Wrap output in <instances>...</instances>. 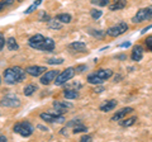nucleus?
Instances as JSON below:
<instances>
[{
  "label": "nucleus",
  "mask_w": 152,
  "mask_h": 142,
  "mask_svg": "<svg viewBox=\"0 0 152 142\" xmlns=\"http://www.w3.org/2000/svg\"><path fill=\"white\" fill-rule=\"evenodd\" d=\"M91 1V4H94V5L96 7H105L109 4V0H90Z\"/></svg>",
  "instance_id": "c85d7f7f"
},
{
  "label": "nucleus",
  "mask_w": 152,
  "mask_h": 142,
  "mask_svg": "<svg viewBox=\"0 0 152 142\" xmlns=\"http://www.w3.org/2000/svg\"><path fill=\"white\" fill-rule=\"evenodd\" d=\"M103 81H104V80L99 78L95 72H94V74H90L89 76H88V83H89V84H93V85H100V84H103Z\"/></svg>",
  "instance_id": "6ab92c4d"
},
{
  "label": "nucleus",
  "mask_w": 152,
  "mask_h": 142,
  "mask_svg": "<svg viewBox=\"0 0 152 142\" xmlns=\"http://www.w3.org/2000/svg\"><path fill=\"white\" fill-rule=\"evenodd\" d=\"M36 90H38L37 85H34V84H29V85H27V86L23 89V93H24V95H26V97H31L33 93H36Z\"/></svg>",
  "instance_id": "412c9836"
},
{
  "label": "nucleus",
  "mask_w": 152,
  "mask_h": 142,
  "mask_svg": "<svg viewBox=\"0 0 152 142\" xmlns=\"http://www.w3.org/2000/svg\"><path fill=\"white\" fill-rule=\"evenodd\" d=\"M148 19H152V5L140 9V10L137 12L136 15L132 18V22L140 24V23L145 22V20H148Z\"/></svg>",
  "instance_id": "20e7f679"
},
{
  "label": "nucleus",
  "mask_w": 152,
  "mask_h": 142,
  "mask_svg": "<svg viewBox=\"0 0 152 142\" xmlns=\"http://www.w3.org/2000/svg\"><path fill=\"white\" fill-rule=\"evenodd\" d=\"M89 33H90V34H91L93 37H96V38H103V37L107 34L105 32H102V31H95V29H89Z\"/></svg>",
  "instance_id": "a878e982"
},
{
  "label": "nucleus",
  "mask_w": 152,
  "mask_h": 142,
  "mask_svg": "<svg viewBox=\"0 0 152 142\" xmlns=\"http://www.w3.org/2000/svg\"><path fill=\"white\" fill-rule=\"evenodd\" d=\"M115 107H117V100L112 99V100H108L105 104L100 105V111H102V112H110V111H113Z\"/></svg>",
  "instance_id": "f3484780"
},
{
  "label": "nucleus",
  "mask_w": 152,
  "mask_h": 142,
  "mask_svg": "<svg viewBox=\"0 0 152 142\" xmlns=\"http://www.w3.org/2000/svg\"><path fill=\"white\" fill-rule=\"evenodd\" d=\"M56 19H58L61 23H70L71 19H72V17L70 15V14H58V15H56Z\"/></svg>",
  "instance_id": "b1692460"
},
{
  "label": "nucleus",
  "mask_w": 152,
  "mask_h": 142,
  "mask_svg": "<svg viewBox=\"0 0 152 142\" xmlns=\"http://www.w3.org/2000/svg\"><path fill=\"white\" fill-rule=\"evenodd\" d=\"M13 131L15 132V133L20 135L22 137H29V136H32L33 131H34V127H33L29 122L23 121V122H19L17 124H14Z\"/></svg>",
  "instance_id": "7ed1b4c3"
},
{
  "label": "nucleus",
  "mask_w": 152,
  "mask_h": 142,
  "mask_svg": "<svg viewBox=\"0 0 152 142\" xmlns=\"http://www.w3.org/2000/svg\"><path fill=\"white\" fill-rule=\"evenodd\" d=\"M26 70H23L22 67L19 66H15V67H9L4 71L3 76H4V80L5 83L9 84V85H14V84H18L23 81L26 79Z\"/></svg>",
  "instance_id": "f03ea898"
},
{
  "label": "nucleus",
  "mask_w": 152,
  "mask_h": 142,
  "mask_svg": "<svg viewBox=\"0 0 152 142\" xmlns=\"http://www.w3.org/2000/svg\"><path fill=\"white\" fill-rule=\"evenodd\" d=\"M80 141H83V142H86V141H91V136H89V135H85L81 137V140Z\"/></svg>",
  "instance_id": "c9c22d12"
},
{
  "label": "nucleus",
  "mask_w": 152,
  "mask_h": 142,
  "mask_svg": "<svg viewBox=\"0 0 152 142\" xmlns=\"http://www.w3.org/2000/svg\"><path fill=\"white\" fill-rule=\"evenodd\" d=\"M46 67L45 66H38V65H34V66H28L26 69V72L29 74L31 76H39V75L45 74L46 72Z\"/></svg>",
  "instance_id": "9b49d317"
},
{
  "label": "nucleus",
  "mask_w": 152,
  "mask_h": 142,
  "mask_svg": "<svg viewBox=\"0 0 152 142\" xmlns=\"http://www.w3.org/2000/svg\"><path fill=\"white\" fill-rule=\"evenodd\" d=\"M151 28H152V24H151V26H148V27H146V28H143L141 33H142V34H145V33H146L147 31H148V29H151Z\"/></svg>",
  "instance_id": "e433bc0d"
},
{
  "label": "nucleus",
  "mask_w": 152,
  "mask_h": 142,
  "mask_svg": "<svg viewBox=\"0 0 152 142\" xmlns=\"http://www.w3.org/2000/svg\"><path fill=\"white\" fill-rule=\"evenodd\" d=\"M28 45H29L34 50H39V51H47V52H52L55 50V41L52 38H47L43 37L42 34H36L32 36L29 41H28Z\"/></svg>",
  "instance_id": "f257e3e1"
},
{
  "label": "nucleus",
  "mask_w": 152,
  "mask_h": 142,
  "mask_svg": "<svg viewBox=\"0 0 152 142\" xmlns=\"http://www.w3.org/2000/svg\"><path fill=\"white\" fill-rule=\"evenodd\" d=\"M13 3H14V0H1V1H0V12H1L5 7L12 5Z\"/></svg>",
  "instance_id": "c756f323"
},
{
  "label": "nucleus",
  "mask_w": 152,
  "mask_h": 142,
  "mask_svg": "<svg viewBox=\"0 0 152 142\" xmlns=\"http://www.w3.org/2000/svg\"><path fill=\"white\" fill-rule=\"evenodd\" d=\"M70 50H72L74 52H88V48H86V45L83 43V42H74V43H71L70 46Z\"/></svg>",
  "instance_id": "4468645a"
},
{
  "label": "nucleus",
  "mask_w": 152,
  "mask_h": 142,
  "mask_svg": "<svg viewBox=\"0 0 152 142\" xmlns=\"http://www.w3.org/2000/svg\"><path fill=\"white\" fill-rule=\"evenodd\" d=\"M57 75H58L57 70L46 71V72L43 74V76L41 78V84H43V85H48V84H51L52 81H53V80H56Z\"/></svg>",
  "instance_id": "9d476101"
},
{
  "label": "nucleus",
  "mask_w": 152,
  "mask_h": 142,
  "mask_svg": "<svg viewBox=\"0 0 152 142\" xmlns=\"http://www.w3.org/2000/svg\"><path fill=\"white\" fill-rule=\"evenodd\" d=\"M0 105L8 107V108H18L20 105V99H19L15 94H7V95L1 99Z\"/></svg>",
  "instance_id": "423d86ee"
},
{
  "label": "nucleus",
  "mask_w": 152,
  "mask_h": 142,
  "mask_svg": "<svg viewBox=\"0 0 152 142\" xmlns=\"http://www.w3.org/2000/svg\"><path fill=\"white\" fill-rule=\"evenodd\" d=\"M75 72H76V70L74 67H67L66 70H64L61 74L57 75V78L55 80V84L56 85H64L69 81V80H71L74 76H75Z\"/></svg>",
  "instance_id": "39448f33"
},
{
  "label": "nucleus",
  "mask_w": 152,
  "mask_h": 142,
  "mask_svg": "<svg viewBox=\"0 0 152 142\" xmlns=\"http://www.w3.org/2000/svg\"><path fill=\"white\" fill-rule=\"evenodd\" d=\"M145 43H146V46H147V48H148V51L152 52V36L147 37L146 41H145Z\"/></svg>",
  "instance_id": "2f4dec72"
},
{
  "label": "nucleus",
  "mask_w": 152,
  "mask_h": 142,
  "mask_svg": "<svg viewBox=\"0 0 152 142\" xmlns=\"http://www.w3.org/2000/svg\"><path fill=\"white\" fill-rule=\"evenodd\" d=\"M4 45H5V40H4V36H3V33H0V50H3Z\"/></svg>",
  "instance_id": "f704fd0d"
},
{
  "label": "nucleus",
  "mask_w": 152,
  "mask_h": 142,
  "mask_svg": "<svg viewBox=\"0 0 152 142\" xmlns=\"http://www.w3.org/2000/svg\"><path fill=\"white\" fill-rule=\"evenodd\" d=\"M86 131H88V128L83 124L81 121L74 126V133H81V132H86Z\"/></svg>",
  "instance_id": "393cba45"
},
{
  "label": "nucleus",
  "mask_w": 152,
  "mask_h": 142,
  "mask_svg": "<svg viewBox=\"0 0 152 142\" xmlns=\"http://www.w3.org/2000/svg\"><path fill=\"white\" fill-rule=\"evenodd\" d=\"M64 62V59H50L47 60V64L48 65H61Z\"/></svg>",
  "instance_id": "7c9ffc66"
},
{
  "label": "nucleus",
  "mask_w": 152,
  "mask_h": 142,
  "mask_svg": "<svg viewBox=\"0 0 152 142\" xmlns=\"http://www.w3.org/2000/svg\"><path fill=\"white\" fill-rule=\"evenodd\" d=\"M0 84H1V78H0Z\"/></svg>",
  "instance_id": "79ce46f5"
},
{
  "label": "nucleus",
  "mask_w": 152,
  "mask_h": 142,
  "mask_svg": "<svg viewBox=\"0 0 152 142\" xmlns=\"http://www.w3.org/2000/svg\"><path fill=\"white\" fill-rule=\"evenodd\" d=\"M127 5V0H113V3L109 5V9L112 12H115V10H121Z\"/></svg>",
  "instance_id": "2eb2a0df"
},
{
  "label": "nucleus",
  "mask_w": 152,
  "mask_h": 142,
  "mask_svg": "<svg viewBox=\"0 0 152 142\" xmlns=\"http://www.w3.org/2000/svg\"><path fill=\"white\" fill-rule=\"evenodd\" d=\"M142 57H143V48H142V46H134L132 50V53H131L132 61L138 62V61L142 60Z\"/></svg>",
  "instance_id": "f8f14e48"
},
{
  "label": "nucleus",
  "mask_w": 152,
  "mask_h": 142,
  "mask_svg": "<svg viewBox=\"0 0 152 142\" xmlns=\"http://www.w3.org/2000/svg\"><path fill=\"white\" fill-rule=\"evenodd\" d=\"M95 74L103 80H108L109 78L113 76V71L110 69H100V70H98Z\"/></svg>",
  "instance_id": "dca6fc26"
},
{
  "label": "nucleus",
  "mask_w": 152,
  "mask_h": 142,
  "mask_svg": "<svg viewBox=\"0 0 152 142\" xmlns=\"http://www.w3.org/2000/svg\"><path fill=\"white\" fill-rule=\"evenodd\" d=\"M0 142H7V137L5 136H0Z\"/></svg>",
  "instance_id": "a19ab883"
},
{
  "label": "nucleus",
  "mask_w": 152,
  "mask_h": 142,
  "mask_svg": "<svg viewBox=\"0 0 152 142\" xmlns=\"http://www.w3.org/2000/svg\"><path fill=\"white\" fill-rule=\"evenodd\" d=\"M42 3V0H36V1L34 3H33L32 4V5L29 7V8H28L27 9V10H26V14H29V13H32V12H34L36 10V9H37V7L38 5H39V4Z\"/></svg>",
  "instance_id": "bb28decb"
},
{
  "label": "nucleus",
  "mask_w": 152,
  "mask_h": 142,
  "mask_svg": "<svg viewBox=\"0 0 152 142\" xmlns=\"http://www.w3.org/2000/svg\"><path fill=\"white\" fill-rule=\"evenodd\" d=\"M41 20H42V22H50V20H51V18H50L48 14L42 13V14H41Z\"/></svg>",
  "instance_id": "473e14b6"
},
{
  "label": "nucleus",
  "mask_w": 152,
  "mask_h": 142,
  "mask_svg": "<svg viewBox=\"0 0 152 142\" xmlns=\"http://www.w3.org/2000/svg\"><path fill=\"white\" fill-rule=\"evenodd\" d=\"M64 95L66 97V99H76V98H79V93L76 89H71V88H67V89H65L64 90Z\"/></svg>",
  "instance_id": "a211bd4d"
},
{
  "label": "nucleus",
  "mask_w": 152,
  "mask_h": 142,
  "mask_svg": "<svg viewBox=\"0 0 152 142\" xmlns=\"http://www.w3.org/2000/svg\"><path fill=\"white\" fill-rule=\"evenodd\" d=\"M103 12L99 10V9H91V12H90V15H91L93 19H99V18L102 17Z\"/></svg>",
  "instance_id": "cd10ccee"
},
{
  "label": "nucleus",
  "mask_w": 152,
  "mask_h": 142,
  "mask_svg": "<svg viewBox=\"0 0 152 142\" xmlns=\"http://www.w3.org/2000/svg\"><path fill=\"white\" fill-rule=\"evenodd\" d=\"M131 46V42H124V43H121L119 47H129Z\"/></svg>",
  "instance_id": "4c0bfd02"
},
{
  "label": "nucleus",
  "mask_w": 152,
  "mask_h": 142,
  "mask_svg": "<svg viewBox=\"0 0 152 142\" xmlns=\"http://www.w3.org/2000/svg\"><path fill=\"white\" fill-rule=\"evenodd\" d=\"M115 59H119V60H126V55H117L115 56Z\"/></svg>",
  "instance_id": "58836bf2"
},
{
  "label": "nucleus",
  "mask_w": 152,
  "mask_h": 142,
  "mask_svg": "<svg viewBox=\"0 0 152 142\" xmlns=\"http://www.w3.org/2000/svg\"><path fill=\"white\" fill-rule=\"evenodd\" d=\"M103 90H104V88H102V86H100V88H95V89H94V91H95V93H102Z\"/></svg>",
  "instance_id": "ea45409f"
},
{
  "label": "nucleus",
  "mask_w": 152,
  "mask_h": 142,
  "mask_svg": "<svg viewBox=\"0 0 152 142\" xmlns=\"http://www.w3.org/2000/svg\"><path fill=\"white\" fill-rule=\"evenodd\" d=\"M132 112H133V108H131V107L123 108V109L118 111L112 117V121H121V119H123V118H124L127 114H129V113H132Z\"/></svg>",
  "instance_id": "ddd939ff"
},
{
  "label": "nucleus",
  "mask_w": 152,
  "mask_h": 142,
  "mask_svg": "<svg viewBox=\"0 0 152 142\" xmlns=\"http://www.w3.org/2000/svg\"><path fill=\"white\" fill-rule=\"evenodd\" d=\"M7 47L9 51H17L19 48V45L17 43L15 38H13V37H10V38L7 40Z\"/></svg>",
  "instance_id": "aec40b11"
},
{
  "label": "nucleus",
  "mask_w": 152,
  "mask_h": 142,
  "mask_svg": "<svg viewBox=\"0 0 152 142\" xmlns=\"http://www.w3.org/2000/svg\"><path fill=\"white\" fill-rule=\"evenodd\" d=\"M53 108H55V111L57 114H62V113L65 112H67V109H70L71 107H72V104L69 103V102H60V100H56L53 102Z\"/></svg>",
  "instance_id": "1a4fd4ad"
},
{
  "label": "nucleus",
  "mask_w": 152,
  "mask_h": 142,
  "mask_svg": "<svg viewBox=\"0 0 152 142\" xmlns=\"http://www.w3.org/2000/svg\"><path fill=\"white\" fill-rule=\"evenodd\" d=\"M136 121H137V117L127 118V119H123V121H121V122H119V124H121L122 127H131V126L134 124Z\"/></svg>",
  "instance_id": "5701e85b"
},
{
  "label": "nucleus",
  "mask_w": 152,
  "mask_h": 142,
  "mask_svg": "<svg viewBox=\"0 0 152 142\" xmlns=\"http://www.w3.org/2000/svg\"><path fill=\"white\" fill-rule=\"evenodd\" d=\"M18 1H22V0H18Z\"/></svg>",
  "instance_id": "37998d69"
},
{
  "label": "nucleus",
  "mask_w": 152,
  "mask_h": 142,
  "mask_svg": "<svg viewBox=\"0 0 152 142\" xmlns=\"http://www.w3.org/2000/svg\"><path fill=\"white\" fill-rule=\"evenodd\" d=\"M42 119L50 123H64L65 117L62 114H57V113H41L39 116Z\"/></svg>",
  "instance_id": "6e6552de"
},
{
  "label": "nucleus",
  "mask_w": 152,
  "mask_h": 142,
  "mask_svg": "<svg viewBox=\"0 0 152 142\" xmlns=\"http://www.w3.org/2000/svg\"><path fill=\"white\" fill-rule=\"evenodd\" d=\"M128 31V24L124 22H122V23H118V24L115 26H113L110 28H108L107 29V36H110V37H118V36H121L123 34V33H126Z\"/></svg>",
  "instance_id": "0eeeda50"
},
{
  "label": "nucleus",
  "mask_w": 152,
  "mask_h": 142,
  "mask_svg": "<svg viewBox=\"0 0 152 142\" xmlns=\"http://www.w3.org/2000/svg\"><path fill=\"white\" fill-rule=\"evenodd\" d=\"M48 27H50V29H61L62 28V23L55 18V19H51L48 22Z\"/></svg>",
  "instance_id": "4be33fe9"
},
{
  "label": "nucleus",
  "mask_w": 152,
  "mask_h": 142,
  "mask_svg": "<svg viewBox=\"0 0 152 142\" xmlns=\"http://www.w3.org/2000/svg\"><path fill=\"white\" fill-rule=\"evenodd\" d=\"M88 67H86V65H80V66H77L75 70H76V72H83L84 70H86Z\"/></svg>",
  "instance_id": "72a5a7b5"
}]
</instances>
